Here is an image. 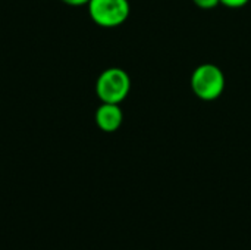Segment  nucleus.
Listing matches in <instances>:
<instances>
[{"label": "nucleus", "mask_w": 251, "mask_h": 250, "mask_svg": "<svg viewBox=\"0 0 251 250\" xmlns=\"http://www.w3.org/2000/svg\"><path fill=\"white\" fill-rule=\"evenodd\" d=\"M225 85V74L215 63H201L193 71L191 90L203 102H213L219 99Z\"/></svg>", "instance_id": "f257e3e1"}, {"label": "nucleus", "mask_w": 251, "mask_h": 250, "mask_svg": "<svg viewBox=\"0 0 251 250\" xmlns=\"http://www.w3.org/2000/svg\"><path fill=\"white\" fill-rule=\"evenodd\" d=\"M131 90V78L122 68L104 69L96 81V93L101 103L119 105L126 99Z\"/></svg>", "instance_id": "f03ea898"}, {"label": "nucleus", "mask_w": 251, "mask_h": 250, "mask_svg": "<svg viewBox=\"0 0 251 250\" xmlns=\"http://www.w3.org/2000/svg\"><path fill=\"white\" fill-rule=\"evenodd\" d=\"M87 6L90 18L103 28L122 25L131 10L128 0H90Z\"/></svg>", "instance_id": "7ed1b4c3"}, {"label": "nucleus", "mask_w": 251, "mask_h": 250, "mask_svg": "<svg viewBox=\"0 0 251 250\" xmlns=\"http://www.w3.org/2000/svg\"><path fill=\"white\" fill-rule=\"evenodd\" d=\"M124 121V112L116 103H101L96 111V124L104 133H115Z\"/></svg>", "instance_id": "20e7f679"}, {"label": "nucleus", "mask_w": 251, "mask_h": 250, "mask_svg": "<svg viewBox=\"0 0 251 250\" xmlns=\"http://www.w3.org/2000/svg\"><path fill=\"white\" fill-rule=\"evenodd\" d=\"M194 4L200 9H204V10H209V9H213L216 7L218 4H221V0H193Z\"/></svg>", "instance_id": "39448f33"}, {"label": "nucleus", "mask_w": 251, "mask_h": 250, "mask_svg": "<svg viewBox=\"0 0 251 250\" xmlns=\"http://www.w3.org/2000/svg\"><path fill=\"white\" fill-rule=\"evenodd\" d=\"M250 0H221V4L226 6V7H231V9H238V7H243L249 3Z\"/></svg>", "instance_id": "423d86ee"}, {"label": "nucleus", "mask_w": 251, "mask_h": 250, "mask_svg": "<svg viewBox=\"0 0 251 250\" xmlns=\"http://www.w3.org/2000/svg\"><path fill=\"white\" fill-rule=\"evenodd\" d=\"M62 1L69 6H84V4H88L90 0H62Z\"/></svg>", "instance_id": "0eeeda50"}]
</instances>
